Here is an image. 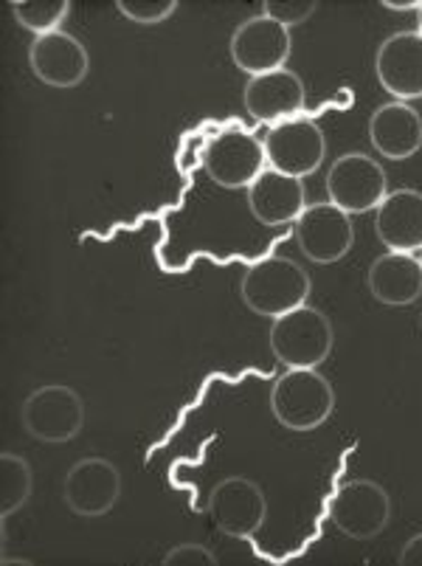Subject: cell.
<instances>
[{
  "label": "cell",
  "mask_w": 422,
  "mask_h": 566,
  "mask_svg": "<svg viewBox=\"0 0 422 566\" xmlns=\"http://www.w3.org/2000/svg\"><path fill=\"white\" fill-rule=\"evenodd\" d=\"M0 480H3V493H0V522L7 524L18 511H23L29 496H32V468L23 457L3 451L0 454Z\"/></svg>",
  "instance_id": "ffe728a7"
},
{
  "label": "cell",
  "mask_w": 422,
  "mask_h": 566,
  "mask_svg": "<svg viewBox=\"0 0 422 566\" xmlns=\"http://www.w3.org/2000/svg\"><path fill=\"white\" fill-rule=\"evenodd\" d=\"M420 327H422V316H420Z\"/></svg>",
  "instance_id": "f546056e"
},
{
  "label": "cell",
  "mask_w": 422,
  "mask_h": 566,
  "mask_svg": "<svg viewBox=\"0 0 422 566\" xmlns=\"http://www.w3.org/2000/svg\"><path fill=\"white\" fill-rule=\"evenodd\" d=\"M223 130V125H200L194 127V130H189L187 136L180 138V147L178 153H175V167L180 169L183 175L194 172L198 167H203V156L205 150H209L211 138L218 136V133Z\"/></svg>",
  "instance_id": "7402d4cb"
},
{
  "label": "cell",
  "mask_w": 422,
  "mask_h": 566,
  "mask_svg": "<svg viewBox=\"0 0 422 566\" xmlns=\"http://www.w3.org/2000/svg\"><path fill=\"white\" fill-rule=\"evenodd\" d=\"M324 156H327V138L321 127L307 116L287 118L282 125L271 127L265 136L267 167L302 181L321 167Z\"/></svg>",
  "instance_id": "ba28073f"
},
{
  "label": "cell",
  "mask_w": 422,
  "mask_h": 566,
  "mask_svg": "<svg viewBox=\"0 0 422 566\" xmlns=\"http://www.w3.org/2000/svg\"><path fill=\"white\" fill-rule=\"evenodd\" d=\"M276 423L291 431H313L336 411V389L316 369H287L271 389Z\"/></svg>",
  "instance_id": "3957f363"
},
{
  "label": "cell",
  "mask_w": 422,
  "mask_h": 566,
  "mask_svg": "<svg viewBox=\"0 0 422 566\" xmlns=\"http://www.w3.org/2000/svg\"><path fill=\"white\" fill-rule=\"evenodd\" d=\"M383 7L391 12H420L422 0H383Z\"/></svg>",
  "instance_id": "4316f807"
},
{
  "label": "cell",
  "mask_w": 422,
  "mask_h": 566,
  "mask_svg": "<svg viewBox=\"0 0 422 566\" xmlns=\"http://www.w3.org/2000/svg\"><path fill=\"white\" fill-rule=\"evenodd\" d=\"M229 49L236 69L245 71L249 76H260L287 69L293 38L291 29L265 18V14H256V18H249L236 25Z\"/></svg>",
  "instance_id": "9c48e42d"
},
{
  "label": "cell",
  "mask_w": 422,
  "mask_h": 566,
  "mask_svg": "<svg viewBox=\"0 0 422 566\" xmlns=\"http://www.w3.org/2000/svg\"><path fill=\"white\" fill-rule=\"evenodd\" d=\"M12 12L14 20L23 25L25 32L43 38V34L60 32V25H63L71 14V3L68 0H40V3L38 0H34V3L14 0Z\"/></svg>",
  "instance_id": "44dd1931"
},
{
  "label": "cell",
  "mask_w": 422,
  "mask_h": 566,
  "mask_svg": "<svg viewBox=\"0 0 422 566\" xmlns=\"http://www.w3.org/2000/svg\"><path fill=\"white\" fill-rule=\"evenodd\" d=\"M3 566H32L29 558H3Z\"/></svg>",
  "instance_id": "83f0119b"
},
{
  "label": "cell",
  "mask_w": 422,
  "mask_h": 566,
  "mask_svg": "<svg viewBox=\"0 0 422 566\" xmlns=\"http://www.w3.org/2000/svg\"><path fill=\"white\" fill-rule=\"evenodd\" d=\"M369 291L386 307L411 305L422 296V262L414 254L386 251L369 268Z\"/></svg>",
  "instance_id": "d6986e66"
},
{
  "label": "cell",
  "mask_w": 422,
  "mask_h": 566,
  "mask_svg": "<svg viewBox=\"0 0 422 566\" xmlns=\"http://www.w3.org/2000/svg\"><path fill=\"white\" fill-rule=\"evenodd\" d=\"M327 200L352 218L372 212L389 195L386 169L367 153H344L327 172Z\"/></svg>",
  "instance_id": "8992f818"
},
{
  "label": "cell",
  "mask_w": 422,
  "mask_h": 566,
  "mask_svg": "<svg viewBox=\"0 0 422 566\" xmlns=\"http://www.w3.org/2000/svg\"><path fill=\"white\" fill-rule=\"evenodd\" d=\"M265 144L240 125H229L211 138L203 169L223 189H249L265 172Z\"/></svg>",
  "instance_id": "5b68a950"
},
{
  "label": "cell",
  "mask_w": 422,
  "mask_h": 566,
  "mask_svg": "<svg viewBox=\"0 0 422 566\" xmlns=\"http://www.w3.org/2000/svg\"><path fill=\"white\" fill-rule=\"evenodd\" d=\"M398 564L400 566H422V533L411 535L409 542L400 547Z\"/></svg>",
  "instance_id": "484cf974"
},
{
  "label": "cell",
  "mask_w": 422,
  "mask_h": 566,
  "mask_svg": "<svg viewBox=\"0 0 422 566\" xmlns=\"http://www.w3.org/2000/svg\"><path fill=\"white\" fill-rule=\"evenodd\" d=\"M310 291V274L287 256H262V260L251 262L240 280V296L256 316H285V313L307 305Z\"/></svg>",
  "instance_id": "6da1fadb"
},
{
  "label": "cell",
  "mask_w": 422,
  "mask_h": 566,
  "mask_svg": "<svg viewBox=\"0 0 422 566\" xmlns=\"http://www.w3.org/2000/svg\"><path fill=\"white\" fill-rule=\"evenodd\" d=\"M420 262H422V256H420Z\"/></svg>",
  "instance_id": "4dcf8cb0"
},
{
  "label": "cell",
  "mask_w": 422,
  "mask_h": 566,
  "mask_svg": "<svg viewBox=\"0 0 422 566\" xmlns=\"http://www.w3.org/2000/svg\"><path fill=\"white\" fill-rule=\"evenodd\" d=\"M267 344L276 361L287 369H316L333 353L336 331L318 307L302 305L285 316L274 318Z\"/></svg>",
  "instance_id": "7a4b0ae2"
},
{
  "label": "cell",
  "mask_w": 422,
  "mask_h": 566,
  "mask_svg": "<svg viewBox=\"0 0 422 566\" xmlns=\"http://www.w3.org/2000/svg\"><path fill=\"white\" fill-rule=\"evenodd\" d=\"M20 420L25 434L34 440L45 446H63L74 440L85 426V400L71 386L45 384L23 400Z\"/></svg>",
  "instance_id": "277c9868"
},
{
  "label": "cell",
  "mask_w": 422,
  "mask_h": 566,
  "mask_svg": "<svg viewBox=\"0 0 422 566\" xmlns=\"http://www.w3.org/2000/svg\"><path fill=\"white\" fill-rule=\"evenodd\" d=\"M369 142L389 161H405L422 150V118L405 102L380 105L369 118Z\"/></svg>",
  "instance_id": "ac0fdd59"
},
{
  "label": "cell",
  "mask_w": 422,
  "mask_h": 566,
  "mask_svg": "<svg viewBox=\"0 0 422 566\" xmlns=\"http://www.w3.org/2000/svg\"><path fill=\"white\" fill-rule=\"evenodd\" d=\"M378 82L394 102L420 99L422 96V34L398 32L380 43L374 54Z\"/></svg>",
  "instance_id": "9a60e30c"
},
{
  "label": "cell",
  "mask_w": 422,
  "mask_h": 566,
  "mask_svg": "<svg viewBox=\"0 0 422 566\" xmlns=\"http://www.w3.org/2000/svg\"><path fill=\"white\" fill-rule=\"evenodd\" d=\"M307 102L305 82L296 71L279 69L271 74L251 76L245 82L243 105L256 125H282L287 118L302 116Z\"/></svg>",
  "instance_id": "4fadbf2b"
},
{
  "label": "cell",
  "mask_w": 422,
  "mask_h": 566,
  "mask_svg": "<svg viewBox=\"0 0 422 566\" xmlns=\"http://www.w3.org/2000/svg\"><path fill=\"white\" fill-rule=\"evenodd\" d=\"M116 9L138 25H158L178 12V0H118Z\"/></svg>",
  "instance_id": "603a6c76"
},
{
  "label": "cell",
  "mask_w": 422,
  "mask_h": 566,
  "mask_svg": "<svg viewBox=\"0 0 422 566\" xmlns=\"http://www.w3.org/2000/svg\"><path fill=\"white\" fill-rule=\"evenodd\" d=\"M118 496H122V473L105 457L76 460L65 473L63 502L74 516H107L116 507Z\"/></svg>",
  "instance_id": "30bf717a"
},
{
  "label": "cell",
  "mask_w": 422,
  "mask_h": 566,
  "mask_svg": "<svg viewBox=\"0 0 422 566\" xmlns=\"http://www.w3.org/2000/svg\"><path fill=\"white\" fill-rule=\"evenodd\" d=\"M218 555L211 553L205 544H194V542H187V544H178V547L169 549L167 555H163V566H218Z\"/></svg>",
  "instance_id": "d4e9b609"
},
{
  "label": "cell",
  "mask_w": 422,
  "mask_h": 566,
  "mask_svg": "<svg viewBox=\"0 0 422 566\" xmlns=\"http://www.w3.org/2000/svg\"><path fill=\"white\" fill-rule=\"evenodd\" d=\"M209 516L220 533L251 538L267 518V496L249 476H225L209 493Z\"/></svg>",
  "instance_id": "8fae6325"
},
{
  "label": "cell",
  "mask_w": 422,
  "mask_h": 566,
  "mask_svg": "<svg viewBox=\"0 0 422 566\" xmlns=\"http://www.w3.org/2000/svg\"><path fill=\"white\" fill-rule=\"evenodd\" d=\"M29 65H32L34 76L43 85L68 91V87L85 82L87 71H91V54H87V49L74 34L60 29V32L32 40V45H29Z\"/></svg>",
  "instance_id": "5bb4252c"
},
{
  "label": "cell",
  "mask_w": 422,
  "mask_h": 566,
  "mask_svg": "<svg viewBox=\"0 0 422 566\" xmlns=\"http://www.w3.org/2000/svg\"><path fill=\"white\" fill-rule=\"evenodd\" d=\"M296 243L302 254L316 265H333L344 260L355 243V226L344 209L329 200L307 203L302 218L296 220Z\"/></svg>",
  "instance_id": "7c38bea8"
},
{
  "label": "cell",
  "mask_w": 422,
  "mask_h": 566,
  "mask_svg": "<svg viewBox=\"0 0 422 566\" xmlns=\"http://www.w3.org/2000/svg\"><path fill=\"white\" fill-rule=\"evenodd\" d=\"M329 518L352 542H372L391 518V499L374 480H349L329 502Z\"/></svg>",
  "instance_id": "52a82bcc"
},
{
  "label": "cell",
  "mask_w": 422,
  "mask_h": 566,
  "mask_svg": "<svg viewBox=\"0 0 422 566\" xmlns=\"http://www.w3.org/2000/svg\"><path fill=\"white\" fill-rule=\"evenodd\" d=\"M374 234L389 251L414 254L422 251V192L394 189L378 206Z\"/></svg>",
  "instance_id": "e0dca14e"
},
{
  "label": "cell",
  "mask_w": 422,
  "mask_h": 566,
  "mask_svg": "<svg viewBox=\"0 0 422 566\" xmlns=\"http://www.w3.org/2000/svg\"><path fill=\"white\" fill-rule=\"evenodd\" d=\"M416 25H420V34H422V9L416 12Z\"/></svg>",
  "instance_id": "f1b7e54d"
},
{
  "label": "cell",
  "mask_w": 422,
  "mask_h": 566,
  "mask_svg": "<svg viewBox=\"0 0 422 566\" xmlns=\"http://www.w3.org/2000/svg\"><path fill=\"white\" fill-rule=\"evenodd\" d=\"M249 209L256 223L267 229L296 223L307 209L305 181L267 167L249 187Z\"/></svg>",
  "instance_id": "2e32d148"
},
{
  "label": "cell",
  "mask_w": 422,
  "mask_h": 566,
  "mask_svg": "<svg viewBox=\"0 0 422 566\" xmlns=\"http://www.w3.org/2000/svg\"><path fill=\"white\" fill-rule=\"evenodd\" d=\"M316 0H287V3H282V0H265V3H262V14L276 20V23L285 25V29L307 23V20L316 14Z\"/></svg>",
  "instance_id": "cb8c5ba5"
}]
</instances>
